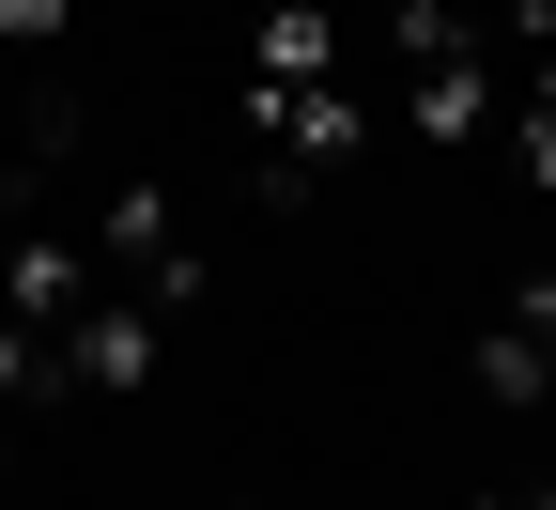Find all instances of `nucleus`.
<instances>
[{"label": "nucleus", "instance_id": "7ed1b4c3", "mask_svg": "<svg viewBox=\"0 0 556 510\" xmlns=\"http://www.w3.org/2000/svg\"><path fill=\"white\" fill-rule=\"evenodd\" d=\"M62 387H155V310L139 295H93L62 325Z\"/></svg>", "mask_w": 556, "mask_h": 510}, {"label": "nucleus", "instance_id": "9b49d317", "mask_svg": "<svg viewBox=\"0 0 556 510\" xmlns=\"http://www.w3.org/2000/svg\"><path fill=\"white\" fill-rule=\"evenodd\" d=\"M464 510H510V495H464Z\"/></svg>", "mask_w": 556, "mask_h": 510}, {"label": "nucleus", "instance_id": "f257e3e1", "mask_svg": "<svg viewBox=\"0 0 556 510\" xmlns=\"http://www.w3.org/2000/svg\"><path fill=\"white\" fill-rule=\"evenodd\" d=\"M109 295V263H93V233H47V216H31V233H0V310H16L31 340H62V325H78Z\"/></svg>", "mask_w": 556, "mask_h": 510}, {"label": "nucleus", "instance_id": "0eeeda50", "mask_svg": "<svg viewBox=\"0 0 556 510\" xmlns=\"http://www.w3.org/2000/svg\"><path fill=\"white\" fill-rule=\"evenodd\" d=\"M479 402H510V418H526V402H556V356H541L526 325H479Z\"/></svg>", "mask_w": 556, "mask_h": 510}, {"label": "nucleus", "instance_id": "6e6552de", "mask_svg": "<svg viewBox=\"0 0 556 510\" xmlns=\"http://www.w3.org/2000/svg\"><path fill=\"white\" fill-rule=\"evenodd\" d=\"M78 32V0H0V47H62Z\"/></svg>", "mask_w": 556, "mask_h": 510}, {"label": "nucleus", "instance_id": "20e7f679", "mask_svg": "<svg viewBox=\"0 0 556 510\" xmlns=\"http://www.w3.org/2000/svg\"><path fill=\"white\" fill-rule=\"evenodd\" d=\"M248 78L263 94H325L340 78V16H325V0H278V16L248 32Z\"/></svg>", "mask_w": 556, "mask_h": 510}, {"label": "nucleus", "instance_id": "9d476101", "mask_svg": "<svg viewBox=\"0 0 556 510\" xmlns=\"http://www.w3.org/2000/svg\"><path fill=\"white\" fill-rule=\"evenodd\" d=\"M0 464H16V418H0Z\"/></svg>", "mask_w": 556, "mask_h": 510}, {"label": "nucleus", "instance_id": "423d86ee", "mask_svg": "<svg viewBox=\"0 0 556 510\" xmlns=\"http://www.w3.org/2000/svg\"><path fill=\"white\" fill-rule=\"evenodd\" d=\"M387 47L417 62V78H433V62H495V47H479V16H464V0H402V16H387Z\"/></svg>", "mask_w": 556, "mask_h": 510}, {"label": "nucleus", "instance_id": "39448f33", "mask_svg": "<svg viewBox=\"0 0 556 510\" xmlns=\"http://www.w3.org/2000/svg\"><path fill=\"white\" fill-rule=\"evenodd\" d=\"M479 124H495V62H433L402 94V139H479Z\"/></svg>", "mask_w": 556, "mask_h": 510}, {"label": "nucleus", "instance_id": "f03ea898", "mask_svg": "<svg viewBox=\"0 0 556 510\" xmlns=\"http://www.w3.org/2000/svg\"><path fill=\"white\" fill-rule=\"evenodd\" d=\"M248 124L278 139V171H309V186L371 156V109H356V94H340V78H325V94H263V78H248Z\"/></svg>", "mask_w": 556, "mask_h": 510}, {"label": "nucleus", "instance_id": "f8f14e48", "mask_svg": "<svg viewBox=\"0 0 556 510\" xmlns=\"http://www.w3.org/2000/svg\"><path fill=\"white\" fill-rule=\"evenodd\" d=\"M541 510H556V480H541Z\"/></svg>", "mask_w": 556, "mask_h": 510}, {"label": "nucleus", "instance_id": "1a4fd4ad", "mask_svg": "<svg viewBox=\"0 0 556 510\" xmlns=\"http://www.w3.org/2000/svg\"><path fill=\"white\" fill-rule=\"evenodd\" d=\"M510 325H526V340L556 356V278H526V310H510Z\"/></svg>", "mask_w": 556, "mask_h": 510}]
</instances>
